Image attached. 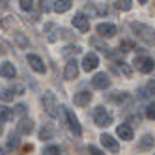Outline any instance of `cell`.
I'll return each mask as SVG.
<instances>
[{"instance_id":"15","label":"cell","mask_w":155,"mask_h":155,"mask_svg":"<svg viewBox=\"0 0 155 155\" xmlns=\"http://www.w3.org/2000/svg\"><path fill=\"white\" fill-rule=\"evenodd\" d=\"M118 137L124 138V140H131V138H133V129H131V125L121 124V125L118 127Z\"/></svg>"},{"instance_id":"11","label":"cell","mask_w":155,"mask_h":155,"mask_svg":"<svg viewBox=\"0 0 155 155\" xmlns=\"http://www.w3.org/2000/svg\"><path fill=\"white\" fill-rule=\"evenodd\" d=\"M64 77H65L68 81H73V79H77V77H79V65H77L75 60H69V62H68V65H65V71H64Z\"/></svg>"},{"instance_id":"32","label":"cell","mask_w":155,"mask_h":155,"mask_svg":"<svg viewBox=\"0 0 155 155\" xmlns=\"http://www.w3.org/2000/svg\"><path fill=\"white\" fill-rule=\"evenodd\" d=\"M0 155H4V150H2V148H0Z\"/></svg>"},{"instance_id":"6","label":"cell","mask_w":155,"mask_h":155,"mask_svg":"<svg viewBox=\"0 0 155 155\" xmlns=\"http://www.w3.org/2000/svg\"><path fill=\"white\" fill-rule=\"evenodd\" d=\"M92 84H94V88H97V90H107L110 86V79H108L107 73H97L92 79Z\"/></svg>"},{"instance_id":"1","label":"cell","mask_w":155,"mask_h":155,"mask_svg":"<svg viewBox=\"0 0 155 155\" xmlns=\"http://www.w3.org/2000/svg\"><path fill=\"white\" fill-rule=\"evenodd\" d=\"M131 30L146 43H153L155 41V30L150 28L148 25H142V23H131Z\"/></svg>"},{"instance_id":"19","label":"cell","mask_w":155,"mask_h":155,"mask_svg":"<svg viewBox=\"0 0 155 155\" xmlns=\"http://www.w3.org/2000/svg\"><path fill=\"white\" fill-rule=\"evenodd\" d=\"M153 146V138L150 137V135H144L142 138H140V144H138V148L140 150H150Z\"/></svg>"},{"instance_id":"31","label":"cell","mask_w":155,"mask_h":155,"mask_svg":"<svg viewBox=\"0 0 155 155\" xmlns=\"http://www.w3.org/2000/svg\"><path fill=\"white\" fill-rule=\"evenodd\" d=\"M15 112H17V114H21V116H23V114L26 112V107H25V105H17V107H15Z\"/></svg>"},{"instance_id":"17","label":"cell","mask_w":155,"mask_h":155,"mask_svg":"<svg viewBox=\"0 0 155 155\" xmlns=\"http://www.w3.org/2000/svg\"><path fill=\"white\" fill-rule=\"evenodd\" d=\"M71 0H62V2H54V12L56 13H64V12H69L71 9Z\"/></svg>"},{"instance_id":"3","label":"cell","mask_w":155,"mask_h":155,"mask_svg":"<svg viewBox=\"0 0 155 155\" xmlns=\"http://www.w3.org/2000/svg\"><path fill=\"white\" fill-rule=\"evenodd\" d=\"M94 121L99 127H108L110 124H112V116H110L103 107H97L95 112H94Z\"/></svg>"},{"instance_id":"13","label":"cell","mask_w":155,"mask_h":155,"mask_svg":"<svg viewBox=\"0 0 155 155\" xmlns=\"http://www.w3.org/2000/svg\"><path fill=\"white\" fill-rule=\"evenodd\" d=\"M0 75L6 77V79H13V77L17 75L15 65H13V64H9V62H4L2 65H0Z\"/></svg>"},{"instance_id":"28","label":"cell","mask_w":155,"mask_h":155,"mask_svg":"<svg viewBox=\"0 0 155 155\" xmlns=\"http://www.w3.org/2000/svg\"><path fill=\"white\" fill-rule=\"evenodd\" d=\"M88 151H90V155H105L101 150H99V148H95V146H90V148H88Z\"/></svg>"},{"instance_id":"16","label":"cell","mask_w":155,"mask_h":155,"mask_svg":"<svg viewBox=\"0 0 155 155\" xmlns=\"http://www.w3.org/2000/svg\"><path fill=\"white\" fill-rule=\"evenodd\" d=\"M19 133H23V135H30L32 131H34V124H32V120H21V124L17 125Z\"/></svg>"},{"instance_id":"24","label":"cell","mask_w":155,"mask_h":155,"mask_svg":"<svg viewBox=\"0 0 155 155\" xmlns=\"http://www.w3.org/2000/svg\"><path fill=\"white\" fill-rule=\"evenodd\" d=\"M21 9H25V12H30V9H34V2H28V0H21Z\"/></svg>"},{"instance_id":"29","label":"cell","mask_w":155,"mask_h":155,"mask_svg":"<svg viewBox=\"0 0 155 155\" xmlns=\"http://www.w3.org/2000/svg\"><path fill=\"white\" fill-rule=\"evenodd\" d=\"M2 99H4V101H12V99H13L12 92H9V90H4V92H2Z\"/></svg>"},{"instance_id":"22","label":"cell","mask_w":155,"mask_h":155,"mask_svg":"<svg viewBox=\"0 0 155 155\" xmlns=\"http://www.w3.org/2000/svg\"><path fill=\"white\" fill-rule=\"evenodd\" d=\"M43 153H45V155H62V150L58 146H49V148H45Z\"/></svg>"},{"instance_id":"14","label":"cell","mask_w":155,"mask_h":155,"mask_svg":"<svg viewBox=\"0 0 155 155\" xmlns=\"http://www.w3.org/2000/svg\"><path fill=\"white\" fill-rule=\"evenodd\" d=\"M101 144L107 148V150H110V151H118L120 150V144L110 137V135H101Z\"/></svg>"},{"instance_id":"30","label":"cell","mask_w":155,"mask_h":155,"mask_svg":"<svg viewBox=\"0 0 155 155\" xmlns=\"http://www.w3.org/2000/svg\"><path fill=\"white\" fill-rule=\"evenodd\" d=\"M146 88H148V92H150V94H153V95H155V79H153V81H150Z\"/></svg>"},{"instance_id":"18","label":"cell","mask_w":155,"mask_h":155,"mask_svg":"<svg viewBox=\"0 0 155 155\" xmlns=\"http://www.w3.org/2000/svg\"><path fill=\"white\" fill-rule=\"evenodd\" d=\"M12 116H13V110H12V108H8V107H0V124H4V121L12 120Z\"/></svg>"},{"instance_id":"5","label":"cell","mask_w":155,"mask_h":155,"mask_svg":"<svg viewBox=\"0 0 155 155\" xmlns=\"http://www.w3.org/2000/svg\"><path fill=\"white\" fill-rule=\"evenodd\" d=\"M135 68L138 71H142V73H150L153 69V60L150 56H138L135 60Z\"/></svg>"},{"instance_id":"20","label":"cell","mask_w":155,"mask_h":155,"mask_svg":"<svg viewBox=\"0 0 155 155\" xmlns=\"http://www.w3.org/2000/svg\"><path fill=\"white\" fill-rule=\"evenodd\" d=\"M52 137H54V129L49 127V125H47V127H43L41 133H39V138H41V140H51Z\"/></svg>"},{"instance_id":"8","label":"cell","mask_w":155,"mask_h":155,"mask_svg":"<svg viewBox=\"0 0 155 155\" xmlns=\"http://www.w3.org/2000/svg\"><path fill=\"white\" fill-rule=\"evenodd\" d=\"M73 26L79 28L81 32H88V30H90V21H88V17L84 13H77L73 17Z\"/></svg>"},{"instance_id":"25","label":"cell","mask_w":155,"mask_h":155,"mask_svg":"<svg viewBox=\"0 0 155 155\" xmlns=\"http://www.w3.org/2000/svg\"><path fill=\"white\" fill-rule=\"evenodd\" d=\"M118 68L124 71V75H127V77H131V68L127 64H124V62H118Z\"/></svg>"},{"instance_id":"2","label":"cell","mask_w":155,"mask_h":155,"mask_svg":"<svg viewBox=\"0 0 155 155\" xmlns=\"http://www.w3.org/2000/svg\"><path fill=\"white\" fill-rule=\"evenodd\" d=\"M41 103H43V108L47 110V114L49 116H52V118H56V114H58V105H56V97H54V94L52 92H47L45 95L41 97Z\"/></svg>"},{"instance_id":"12","label":"cell","mask_w":155,"mask_h":155,"mask_svg":"<svg viewBox=\"0 0 155 155\" xmlns=\"http://www.w3.org/2000/svg\"><path fill=\"white\" fill-rule=\"evenodd\" d=\"M73 101H75V105L84 107V105H88V103L92 101V94H90V92H86V90H82V92H79V94H75Z\"/></svg>"},{"instance_id":"7","label":"cell","mask_w":155,"mask_h":155,"mask_svg":"<svg viewBox=\"0 0 155 155\" xmlns=\"http://www.w3.org/2000/svg\"><path fill=\"white\" fill-rule=\"evenodd\" d=\"M97 65H99V58H97V54L88 52L86 56H84V60H82V69H84V71H94Z\"/></svg>"},{"instance_id":"4","label":"cell","mask_w":155,"mask_h":155,"mask_svg":"<svg viewBox=\"0 0 155 155\" xmlns=\"http://www.w3.org/2000/svg\"><path fill=\"white\" fill-rule=\"evenodd\" d=\"M65 118H68V125L71 129V133L75 137H81L82 135V129H81V124H79V120H77V116L71 112L69 108H65Z\"/></svg>"},{"instance_id":"9","label":"cell","mask_w":155,"mask_h":155,"mask_svg":"<svg viewBox=\"0 0 155 155\" xmlns=\"http://www.w3.org/2000/svg\"><path fill=\"white\" fill-rule=\"evenodd\" d=\"M28 64H30V68L34 69L36 73H45V64H43V60L39 58V56H36V54H28Z\"/></svg>"},{"instance_id":"10","label":"cell","mask_w":155,"mask_h":155,"mask_svg":"<svg viewBox=\"0 0 155 155\" xmlns=\"http://www.w3.org/2000/svg\"><path fill=\"white\" fill-rule=\"evenodd\" d=\"M116 26L114 25H108V23H101V25H97V34L101 36V38H112L116 36Z\"/></svg>"},{"instance_id":"21","label":"cell","mask_w":155,"mask_h":155,"mask_svg":"<svg viewBox=\"0 0 155 155\" xmlns=\"http://www.w3.org/2000/svg\"><path fill=\"white\" fill-rule=\"evenodd\" d=\"M114 4H116V8H118V9H124V12H129L133 2H129V0H121V2H114Z\"/></svg>"},{"instance_id":"26","label":"cell","mask_w":155,"mask_h":155,"mask_svg":"<svg viewBox=\"0 0 155 155\" xmlns=\"http://www.w3.org/2000/svg\"><path fill=\"white\" fill-rule=\"evenodd\" d=\"M146 114H148V118L150 120H155V101L148 107V110H146Z\"/></svg>"},{"instance_id":"27","label":"cell","mask_w":155,"mask_h":155,"mask_svg":"<svg viewBox=\"0 0 155 155\" xmlns=\"http://www.w3.org/2000/svg\"><path fill=\"white\" fill-rule=\"evenodd\" d=\"M81 49L79 47H68V51H64V56H69V54H79Z\"/></svg>"},{"instance_id":"23","label":"cell","mask_w":155,"mask_h":155,"mask_svg":"<svg viewBox=\"0 0 155 155\" xmlns=\"http://www.w3.org/2000/svg\"><path fill=\"white\" fill-rule=\"evenodd\" d=\"M17 146H19V138L15 137V133H13V135H12V137H9V144H8V148H9V150H12V151H13V150H15Z\"/></svg>"}]
</instances>
